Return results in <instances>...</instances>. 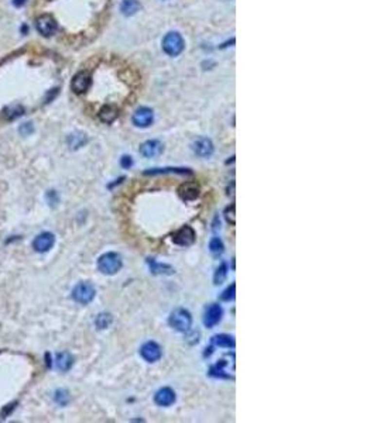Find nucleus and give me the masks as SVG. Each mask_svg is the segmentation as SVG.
I'll return each mask as SVG.
<instances>
[{
    "mask_svg": "<svg viewBox=\"0 0 377 423\" xmlns=\"http://www.w3.org/2000/svg\"><path fill=\"white\" fill-rule=\"evenodd\" d=\"M173 241L178 246H191L195 241V232L192 227L185 226L173 234Z\"/></svg>",
    "mask_w": 377,
    "mask_h": 423,
    "instance_id": "9",
    "label": "nucleus"
},
{
    "mask_svg": "<svg viewBox=\"0 0 377 423\" xmlns=\"http://www.w3.org/2000/svg\"><path fill=\"white\" fill-rule=\"evenodd\" d=\"M12 3L15 4L16 7H21V6H24L26 0H12Z\"/></svg>",
    "mask_w": 377,
    "mask_h": 423,
    "instance_id": "32",
    "label": "nucleus"
},
{
    "mask_svg": "<svg viewBox=\"0 0 377 423\" xmlns=\"http://www.w3.org/2000/svg\"><path fill=\"white\" fill-rule=\"evenodd\" d=\"M54 243H55V237H54V234L47 232V233L38 234V236L34 238V241H33V247H34V250H36L37 253H47V251H50V250L53 248Z\"/></svg>",
    "mask_w": 377,
    "mask_h": 423,
    "instance_id": "8",
    "label": "nucleus"
},
{
    "mask_svg": "<svg viewBox=\"0 0 377 423\" xmlns=\"http://www.w3.org/2000/svg\"><path fill=\"white\" fill-rule=\"evenodd\" d=\"M161 152H162V144L160 143L159 140H148V141L143 143L142 147H140V154L145 158L159 157Z\"/></svg>",
    "mask_w": 377,
    "mask_h": 423,
    "instance_id": "12",
    "label": "nucleus"
},
{
    "mask_svg": "<svg viewBox=\"0 0 377 423\" xmlns=\"http://www.w3.org/2000/svg\"><path fill=\"white\" fill-rule=\"evenodd\" d=\"M226 275H228V265L222 263L220 267L216 270V274H215V284H222V281L226 278Z\"/></svg>",
    "mask_w": 377,
    "mask_h": 423,
    "instance_id": "26",
    "label": "nucleus"
},
{
    "mask_svg": "<svg viewBox=\"0 0 377 423\" xmlns=\"http://www.w3.org/2000/svg\"><path fill=\"white\" fill-rule=\"evenodd\" d=\"M184 47H185V44H184V38H182L181 34L177 33V31L168 33V34L164 37V40H162V50H164V52H165L167 55H170V57H177V55H180V54L184 51Z\"/></svg>",
    "mask_w": 377,
    "mask_h": 423,
    "instance_id": "2",
    "label": "nucleus"
},
{
    "mask_svg": "<svg viewBox=\"0 0 377 423\" xmlns=\"http://www.w3.org/2000/svg\"><path fill=\"white\" fill-rule=\"evenodd\" d=\"M98 268L105 275H113L122 268V258L117 253H106L99 257Z\"/></svg>",
    "mask_w": 377,
    "mask_h": 423,
    "instance_id": "1",
    "label": "nucleus"
},
{
    "mask_svg": "<svg viewBox=\"0 0 377 423\" xmlns=\"http://www.w3.org/2000/svg\"><path fill=\"white\" fill-rule=\"evenodd\" d=\"M55 364H57V368L61 370V371H68L73 364L72 355L70 353H67V351L58 353L57 358H55Z\"/></svg>",
    "mask_w": 377,
    "mask_h": 423,
    "instance_id": "16",
    "label": "nucleus"
},
{
    "mask_svg": "<svg viewBox=\"0 0 377 423\" xmlns=\"http://www.w3.org/2000/svg\"><path fill=\"white\" fill-rule=\"evenodd\" d=\"M95 295H96V291L93 285L89 282H79L72 291L73 301L81 305H88L89 302H92Z\"/></svg>",
    "mask_w": 377,
    "mask_h": 423,
    "instance_id": "4",
    "label": "nucleus"
},
{
    "mask_svg": "<svg viewBox=\"0 0 377 423\" xmlns=\"http://www.w3.org/2000/svg\"><path fill=\"white\" fill-rule=\"evenodd\" d=\"M154 120V113L151 109L148 107H140L136 110V113L133 115V124L136 127H142V129H145L148 127Z\"/></svg>",
    "mask_w": 377,
    "mask_h": 423,
    "instance_id": "6",
    "label": "nucleus"
},
{
    "mask_svg": "<svg viewBox=\"0 0 377 423\" xmlns=\"http://www.w3.org/2000/svg\"><path fill=\"white\" fill-rule=\"evenodd\" d=\"M24 113V107L21 104H13L4 109V117L9 120H15L17 117H20Z\"/></svg>",
    "mask_w": 377,
    "mask_h": 423,
    "instance_id": "19",
    "label": "nucleus"
},
{
    "mask_svg": "<svg viewBox=\"0 0 377 423\" xmlns=\"http://www.w3.org/2000/svg\"><path fill=\"white\" fill-rule=\"evenodd\" d=\"M170 324L178 332H188L192 326V316L185 309H175L170 316Z\"/></svg>",
    "mask_w": 377,
    "mask_h": 423,
    "instance_id": "3",
    "label": "nucleus"
},
{
    "mask_svg": "<svg viewBox=\"0 0 377 423\" xmlns=\"http://www.w3.org/2000/svg\"><path fill=\"white\" fill-rule=\"evenodd\" d=\"M214 343L219 346V347H228V349H233L234 347V340L233 337L228 335H219L214 337Z\"/></svg>",
    "mask_w": 377,
    "mask_h": 423,
    "instance_id": "20",
    "label": "nucleus"
},
{
    "mask_svg": "<svg viewBox=\"0 0 377 423\" xmlns=\"http://www.w3.org/2000/svg\"><path fill=\"white\" fill-rule=\"evenodd\" d=\"M226 218H228V221H231L232 224H234V206H231V207H228V210H226Z\"/></svg>",
    "mask_w": 377,
    "mask_h": 423,
    "instance_id": "30",
    "label": "nucleus"
},
{
    "mask_svg": "<svg viewBox=\"0 0 377 423\" xmlns=\"http://www.w3.org/2000/svg\"><path fill=\"white\" fill-rule=\"evenodd\" d=\"M90 84H92L90 76L87 72H79L73 76L72 82H71V89L76 95H82L89 89Z\"/></svg>",
    "mask_w": 377,
    "mask_h": 423,
    "instance_id": "10",
    "label": "nucleus"
},
{
    "mask_svg": "<svg viewBox=\"0 0 377 423\" xmlns=\"http://www.w3.org/2000/svg\"><path fill=\"white\" fill-rule=\"evenodd\" d=\"M140 3L137 0H123L122 6H120V10L125 16H133L136 15L139 10H140Z\"/></svg>",
    "mask_w": 377,
    "mask_h": 423,
    "instance_id": "17",
    "label": "nucleus"
},
{
    "mask_svg": "<svg viewBox=\"0 0 377 423\" xmlns=\"http://www.w3.org/2000/svg\"><path fill=\"white\" fill-rule=\"evenodd\" d=\"M192 148H194L195 154L199 155L201 158H208V157H211L214 154V144H212V141L209 138H205V137L198 138L194 143Z\"/></svg>",
    "mask_w": 377,
    "mask_h": 423,
    "instance_id": "13",
    "label": "nucleus"
},
{
    "mask_svg": "<svg viewBox=\"0 0 377 423\" xmlns=\"http://www.w3.org/2000/svg\"><path fill=\"white\" fill-rule=\"evenodd\" d=\"M234 289H236V285L234 284H232L226 291L223 292V295H222V299L223 301H231V299H233L234 298Z\"/></svg>",
    "mask_w": 377,
    "mask_h": 423,
    "instance_id": "29",
    "label": "nucleus"
},
{
    "mask_svg": "<svg viewBox=\"0 0 377 423\" xmlns=\"http://www.w3.org/2000/svg\"><path fill=\"white\" fill-rule=\"evenodd\" d=\"M222 313H223V310H222L220 305H216V304L211 305V306L206 309L205 316H203L205 326L206 327H214L215 324H218L220 319H222Z\"/></svg>",
    "mask_w": 377,
    "mask_h": 423,
    "instance_id": "11",
    "label": "nucleus"
},
{
    "mask_svg": "<svg viewBox=\"0 0 377 423\" xmlns=\"http://www.w3.org/2000/svg\"><path fill=\"white\" fill-rule=\"evenodd\" d=\"M156 404L160 406H170L175 402V392L171 388H161L154 396Z\"/></svg>",
    "mask_w": 377,
    "mask_h": 423,
    "instance_id": "14",
    "label": "nucleus"
},
{
    "mask_svg": "<svg viewBox=\"0 0 377 423\" xmlns=\"http://www.w3.org/2000/svg\"><path fill=\"white\" fill-rule=\"evenodd\" d=\"M117 117V110L112 106H105L102 107V110L99 112V118L103 123H112L115 121Z\"/></svg>",
    "mask_w": 377,
    "mask_h": 423,
    "instance_id": "18",
    "label": "nucleus"
},
{
    "mask_svg": "<svg viewBox=\"0 0 377 423\" xmlns=\"http://www.w3.org/2000/svg\"><path fill=\"white\" fill-rule=\"evenodd\" d=\"M18 133H20L21 135H30V134H33V133H34V126H33L30 121H27V123H23V124L18 127Z\"/></svg>",
    "mask_w": 377,
    "mask_h": 423,
    "instance_id": "28",
    "label": "nucleus"
},
{
    "mask_svg": "<svg viewBox=\"0 0 377 423\" xmlns=\"http://www.w3.org/2000/svg\"><path fill=\"white\" fill-rule=\"evenodd\" d=\"M209 250H211V253H212L214 255L219 257V255L223 253V250H225L222 240H220L219 237H214V238L211 240V243H209Z\"/></svg>",
    "mask_w": 377,
    "mask_h": 423,
    "instance_id": "24",
    "label": "nucleus"
},
{
    "mask_svg": "<svg viewBox=\"0 0 377 423\" xmlns=\"http://www.w3.org/2000/svg\"><path fill=\"white\" fill-rule=\"evenodd\" d=\"M120 164H122V167H123V168H130L131 164H133V160H131V157H127V155H125V157H122V161H120Z\"/></svg>",
    "mask_w": 377,
    "mask_h": 423,
    "instance_id": "31",
    "label": "nucleus"
},
{
    "mask_svg": "<svg viewBox=\"0 0 377 423\" xmlns=\"http://www.w3.org/2000/svg\"><path fill=\"white\" fill-rule=\"evenodd\" d=\"M165 172H178V174H189L191 171H188L187 168H154L150 171H145L147 175H156V174H165Z\"/></svg>",
    "mask_w": 377,
    "mask_h": 423,
    "instance_id": "23",
    "label": "nucleus"
},
{
    "mask_svg": "<svg viewBox=\"0 0 377 423\" xmlns=\"http://www.w3.org/2000/svg\"><path fill=\"white\" fill-rule=\"evenodd\" d=\"M148 264H150V270H151V272H154V274H173V268L170 267V265H165V264H157L156 261H148Z\"/></svg>",
    "mask_w": 377,
    "mask_h": 423,
    "instance_id": "22",
    "label": "nucleus"
},
{
    "mask_svg": "<svg viewBox=\"0 0 377 423\" xmlns=\"http://www.w3.org/2000/svg\"><path fill=\"white\" fill-rule=\"evenodd\" d=\"M96 326H98V329H106V327H109L110 326V323H112V316L109 315V313H101V315H98V318H96Z\"/></svg>",
    "mask_w": 377,
    "mask_h": 423,
    "instance_id": "25",
    "label": "nucleus"
},
{
    "mask_svg": "<svg viewBox=\"0 0 377 423\" xmlns=\"http://www.w3.org/2000/svg\"><path fill=\"white\" fill-rule=\"evenodd\" d=\"M180 195H181V198L185 199V201H194V199L198 198V195H199V188H198L197 184H191V182L184 184V185L180 188Z\"/></svg>",
    "mask_w": 377,
    "mask_h": 423,
    "instance_id": "15",
    "label": "nucleus"
},
{
    "mask_svg": "<svg viewBox=\"0 0 377 423\" xmlns=\"http://www.w3.org/2000/svg\"><path fill=\"white\" fill-rule=\"evenodd\" d=\"M36 29L44 37H50L57 31V21L50 15L40 16L36 21Z\"/></svg>",
    "mask_w": 377,
    "mask_h": 423,
    "instance_id": "5",
    "label": "nucleus"
},
{
    "mask_svg": "<svg viewBox=\"0 0 377 423\" xmlns=\"http://www.w3.org/2000/svg\"><path fill=\"white\" fill-rule=\"evenodd\" d=\"M68 401H70V396H68V392H67L65 389H58V391L55 392V402L59 404L61 406L67 405Z\"/></svg>",
    "mask_w": 377,
    "mask_h": 423,
    "instance_id": "27",
    "label": "nucleus"
},
{
    "mask_svg": "<svg viewBox=\"0 0 377 423\" xmlns=\"http://www.w3.org/2000/svg\"><path fill=\"white\" fill-rule=\"evenodd\" d=\"M68 143H70L71 148L76 150V148L82 147L84 144H85V143H87V135H85V134H82V133L71 134V135L68 137Z\"/></svg>",
    "mask_w": 377,
    "mask_h": 423,
    "instance_id": "21",
    "label": "nucleus"
},
{
    "mask_svg": "<svg viewBox=\"0 0 377 423\" xmlns=\"http://www.w3.org/2000/svg\"><path fill=\"white\" fill-rule=\"evenodd\" d=\"M140 354L147 363H156L161 358V347L156 341H147L142 346Z\"/></svg>",
    "mask_w": 377,
    "mask_h": 423,
    "instance_id": "7",
    "label": "nucleus"
}]
</instances>
